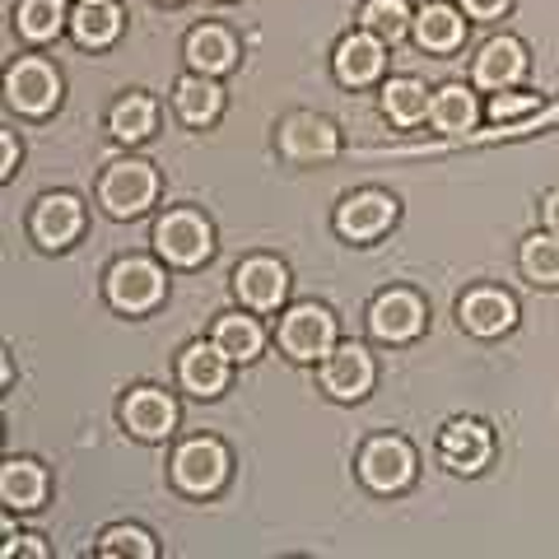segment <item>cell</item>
Wrapping results in <instances>:
<instances>
[{
	"label": "cell",
	"instance_id": "cell-6",
	"mask_svg": "<svg viewBox=\"0 0 559 559\" xmlns=\"http://www.w3.org/2000/svg\"><path fill=\"white\" fill-rule=\"evenodd\" d=\"M359 485L373 489V495H401L411 480H415V448L396 433H378L359 448Z\"/></svg>",
	"mask_w": 559,
	"mask_h": 559
},
{
	"label": "cell",
	"instance_id": "cell-12",
	"mask_svg": "<svg viewBox=\"0 0 559 559\" xmlns=\"http://www.w3.org/2000/svg\"><path fill=\"white\" fill-rule=\"evenodd\" d=\"M373 382H378V364L359 341H345L322 359V392L331 401H359L373 392Z\"/></svg>",
	"mask_w": 559,
	"mask_h": 559
},
{
	"label": "cell",
	"instance_id": "cell-34",
	"mask_svg": "<svg viewBox=\"0 0 559 559\" xmlns=\"http://www.w3.org/2000/svg\"><path fill=\"white\" fill-rule=\"evenodd\" d=\"M51 550H47V540L43 536H10L5 546H0V559H47Z\"/></svg>",
	"mask_w": 559,
	"mask_h": 559
},
{
	"label": "cell",
	"instance_id": "cell-16",
	"mask_svg": "<svg viewBox=\"0 0 559 559\" xmlns=\"http://www.w3.org/2000/svg\"><path fill=\"white\" fill-rule=\"evenodd\" d=\"M229 378H234V359L224 355L215 341H197V345H187L178 355V382H182V392H191V396L210 401V396L229 392Z\"/></svg>",
	"mask_w": 559,
	"mask_h": 559
},
{
	"label": "cell",
	"instance_id": "cell-30",
	"mask_svg": "<svg viewBox=\"0 0 559 559\" xmlns=\"http://www.w3.org/2000/svg\"><path fill=\"white\" fill-rule=\"evenodd\" d=\"M411 24H415V14L406 0H364L359 5V28H369L382 43L411 38Z\"/></svg>",
	"mask_w": 559,
	"mask_h": 559
},
{
	"label": "cell",
	"instance_id": "cell-22",
	"mask_svg": "<svg viewBox=\"0 0 559 559\" xmlns=\"http://www.w3.org/2000/svg\"><path fill=\"white\" fill-rule=\"evenodd\" d=\"M47 466L33 462V457H10L5 466H0V499H5L10 513H33L47 503Z\"/></svg>",
	"mask_w": 559,
	"mask_h": 559
},
{
	"label": "cell",
	"instance_id": "cell-13",
	"mask_svg": "<svg viewBox=\"0 0 559 559\" xmlns=\"http://www.w3.org/2000/svg\"><path fill=\"white\" fill-rule=\"evenodd\" d=\"M527 66H532L527 43L499 33V38H489L476 51V61H471V80H476V90H485V94H503V90H513V84H522Z\"/></svg>",
	"mask_w": 559,
	"mask_h": 559
},
{
	"label": "cell",
	"instance_id": "cell-38",
	"mask_svg": "<svg viewBox=\"0 0 559 559\" xmlns=\"http://www.w3.org/2000/svg\"><path fill=\"white\" fill-rule=\"evenodd\" d=\"M164 5H178V0H164Z\"/></svg>",
	"mask_w": 559,
	"mask_h": 559
},
{
	"label": "cell",
	"instance_id": "cell-17",
	"mask_svg": "<svg viewBox=\"0 0 559 559\" xmlns=\"http://www.w3.org/2000/svg\"><path fill=\"white\" fill-rule=\"evenodd\" d=\"M121 425H127L135 439L159 443L178 429V401L159 388H131L127 401H121Z\"/></svg>",
	"mask_w": 559,
	"mask_h": 559
},
{
	"label": "cell",
	"instance_id": "cell-24",
	"mask_svg": "<svg viewBox=\"0 0 559 559\" xmlns=\"http://www.w3.org/2000/svg\"><path fill=\"white\" fill-rule=\"evenodd\" d=\"M127 28V14H121L117 0H80L75 14H70V33H75L80 47H112Z\"/></svg>",
	"mask_w": 559,
	"mask_h": 559
},
{
	"label": "cell",
	"instance_id": "cell-18",
	"mask_svg": "<svg viewBox=\"0 0 559 559\" xmlns=\"http://www.w3.org/2000/svg\"><path fill=\"white\" fill-rule=\"evenodd\" d=\"M382 70H388V43L373 38L369 28L336 43V80L349 90H369L373 80H382Z\"/></svg>",
	"mask_w": 559,
	"mask_h": 559
},
{
	"label": "cell",
	"instance_id": "cell-8",
	"mask_svg": "<svg viewBox=\"0 0 559 559\" xmlns=\"http://www.w3.org/2000/svg\"><path fill=\"white\" fill-rule=\"evenodd\" d=\"M439 457L448 471H457V476H480V471L495 462V429L471 415L448 419L439 429Z\"/></svg>",
	"mask_w": 559,
	"mask_h": 559
},
{
	"label": "cell",
	"instance_id": "cell-28",
	"mask_svg": "<svg viewBox=\"0 0 559 559\" xmlns=\"http://www.w3.org/2000/svg\"><path fill=\"white\" fill-rule=\"evenodd\" d=\"M210 341H215L234 364H248V359L261 355L266 331H261V322L248 318V312H224V318L215 322V331H210Z\"/></svg>",
	"mask_w": 559,
	"mask_h": 559
},
{
	"label": "cell",
	"instance_id": "cell-25",
	"mask_svg": "<svg viewBox=\"0 0 559 559\" xmlns=\"http://www.w3.org/2000/svg\"><path fill=\"white\" fill-rule=\"evenodd\" d=\"M476 121H480V103L466 84H443V90H433L429 127L439 135H466V131H476Z\"/></svg>",
	"mask_w": 559,
	"mask_h": 559
},
{
	"label": "cell",
	"instance_id": "cell-15",
	"mask_svg": "<svg viewBox=\"0 0 559 559\" xmlns=\"http://www.w3.org/2000/svg\"><path fill=\"white\" fill-rule=\"evenodd\" d=\"M234 294L242 299V308L252 312H275L289 294V266L280 257H248L234 271Z\"/></svg>",
	"mask_w": 559,
	"mask_h": 559
},
{
	"label": "cell",
	"instance_id": "cell-32",
	"mask_svg": "<svg viewBox=\"0 0 559 559\" xmlns=\"http://www.w3.org/2000/svg\"><path fill=\"white\" fill-rule=\"evenodd\" d=\"M94 555L103 559H112V555H131V559H154L159 555V546H154V536L145 527H131V522H121V527H108L98 536V546Z\"/></svg>",
	"mask_w": 559,
	"mask_h": 559
},
{
	"label": "cell",
	"instance_id": "cell-29",
	"mask_svg": "<svg viewBox=\"0 0 559 559\" xmlns=\"http://www.w3.org/2000/svg\"><path fill=\"white\" fill-rule=\"evenodd\" d=\"M66 0H20V10H14V28H20L24 43H51L57 33L66 28Z\"/></svg>",
	"mask_w": 559,
	"mask_h": 559
},
{
	"label": "cell",
	"instance_id": "cell-7",
	"mask_svg": "<svg viewBox=\"0 0 559 559\" xmlns=\"http://www.w3.org/2000/svg\"><path fill=\"white\" fill-rule=\"evenodd\" d=\"M5 103L20 117H51L61 103V75L43 57H24L5 70Z\"/></svg>",
	"mask_w": 559,
	"mask_h": 559
},
{
	"label": "cell",
	"instance_id": "cell-31",
	"mask_svg": "<svg viewBox=\"0 0 559 559\" xmlns=\"http://www.w3.org/2000/svg\"><path fill=\"white\" fill-rule=\"evenodd\" d=\"M522 275L532 280V285L540 289H555L559 285V234H532V238H522Z\"/></svg>",
	"mask_w": 559,
	"mask_h": 559
},
{
	"label": "cell",
	"instance_id": "cell-9",
	"mask_svg": "<svg viewBox=\"0 0 559 559\" xmlns=\"http://www.w3.org/2000/svg\"><path fill=\"white\" fill-rule=\"evenodd\" d=\"M401 215L396 197L378 187H364V191H349L336 210V234L349 242H378L382 234H392V224Z\"/></svg>",
	"mask_w": 559,
	"mask_h": 559
},
{
	"label": "cell",
	"instance_id": "cell-35",
	"mask_svg": "<svg viewBox=\"0 0 559 559\" xmlns=\"http://www.w3.org/2000/svg\"><path fill=\"white\" fill-rule=\"evenodd\" d=\"M513 0H457V10L466 14V20H476V24H495L509 14Z\"/></svg>",
	"mask_w": 559,
	"mask_h": 559
},
{
	"label": "cell",
	"instance_id": "cell-37",
	"mask_svg": "<svg viewBox=\"0 0 559 559\" xmlns=\"http://www.w3.org/2000/svg\"><path fill=\"white\" fill-rule=\"evenodd\" d=\"M540 224H546L550 234H559V187L546 191V201H540Z\"/></svg>",
	"mask_w": 559,
	"mask_h": 559
},
{
	"label": "cell",
	"instance_id": "cell-36",
	"mask_svg": "<svg viewBox=\"0 0 559 559\" xmlns=\"http://www.w3.org/2000/svg\"><path fill=\"white\" fill-rule=\"evenodd\" d=\"M0 145H5V168H0V178H14V173H20V135H14V131H0Z\"/></svg>",
	"mask_w": 559,
	"mask_h": 559
},
{
	"label": "cell",
	"instance_id": "cell-11",
	"mask_svg": "<svg viewBox=\"0 0 559 559\" xmlns=\"http://www.w3.org/2000/svg\"><path fill=\"white\" fill-rule=\"evenodd\" d=\"M280 154H285L289 164H318V159H331V154L341 150V131L336 121L322 117V112H289L280 121Z\"/></svg>",
	"mask_w": 559,
	"mask_h": 559
},
{
	"label": "cell",
	"instance_id": "cell-5",
	"mask_svg": "<svg viewBox=\"0 0 559 559\" xmlns=\"http://www.w3.org/2000/svg\"><path fill=\"white\" fill-rule=\"evenodd\" d=\"M275 341L289 359L299 364H318L336 349V318L322 304H294L275 326Z\"/></svg>",
	"mask_w": 559,
	"mask_h": 559
},
{
	"label": "cell",
	"instance_id": "cell-26",
	"mask_svg": "<svg viewBox=\"0 0 559 559\" xmlns=\"http://www.w3.org/2000/svg\"><path fill=\"white\" fill-rule=\"evenodd\" d=\"M108 131L112 140H121V145H145V140L159 131V108H154L150 94H127L112 103L108 112Z\"/></svg>",
	"mask_w": 559,
	"mask_h": 559
},
{
	"label": "cell",
	"instance_id": "cell-3",
	"mask_svg": "<svg viewBox=\"0 0 559 559\" xmlns=\"http://www.w3.org/2000/svg\"><path fill=\"white\" fill-rule=\"evenodd\" d=\"M154 252H159L168 266L178 271H197L215 252V229L201 210H168V215L154 224Z\"/></svg>",
	"mask_w": 559,
	"mask_h": 559
},
{
	"label": "cell",
	"instance_id": "cell-33",
	"mask_svg": "<svg viewBox=\"0 0 559 559\" xmlns=\"http://www.w3.org/2000/svg\"><path fill=\"white\" fill-rule=\"evenodd\" d=\"M532 112H540V94H527V90H522V94L503 90V94H495V98L485 103V117L495 121V127H509V121L532 117Z\"/></svg>",
	"mask_w": 559,
	"mask_h": 559
},
{
	"label": "cell",
	"instance_id": "cell-2",
	"mask_svg": "<svg viewBox=\"0 0 559 559\" xmlns=\"http://www.w3.org/2000/svg\"><path fill=\"white\" fill-rule=\"evenodd\" d=\"M103 294H108V304L117 312H131V318H140V312H154L164 304L168 275L159 271V261H150V257H121V261H112V266H108Z\"/></svg>",
	"mask_w": 559,
	"mask_h": 559
},
{
	"label": "cell",
	"instance_id": "cell-23",
	"mask_svg": "<svg viewBox=\"0 0 559 559\" xmlns=\"http://www.w3.org/2000/svg\"><path fill=\"white\" fill-rule=\"evenodd\" d=\"M378 103H382V117H388L392 127L411 131V127H419V121H429L433 90L425 80H415V75H392L388 84H382Z\"/></svg>",
	"mask_w": 559,
	"mask_h": 559
},
{
	"label": "cell",
	"instance_id": "cell-10",
	"mask_svg": "<svg viewBox=\"0 0 559 559\" xmlns=\"http://www.w3.org/2000/svg\"><path fill=\"white\" fill-rule=\"evenodd\" d=\"M369 326L378 341L388 345H406L415 336H425L429 326V308L415 289H382L378 299L369 304Z\"/></svg>",
	"mask_w": 559,
	"mask_h": 559
},
{
	"label": "cell",
	"instance_id": "cell-27",
	"mask_svg": "<svg viewBox=\"0 0 559 559\" xmlns=\"http://www.w3.org/2000/svg\"><path fill=\"white\" fill-rule=\"evenodd\" d=\"M173 108H178L187 127H210V121L224 112V90L210 75H187V80H178Z\"/></svg>",
	"mask_w": 559,
	"mask_h": 559
},
{
	"label": "cell",
	"instance_id": "cell-14",
	"mask_svg": "<svg viewBox=\"0 0 559 559\" xmlns=\"http://www.w3.org/2000/svg\"><path fill=\"white\" fill-rule=\"evenodd\" d=\"M28 234H33V242H38L43 252L70 248V242L84 234L80 197H70V191H51V197H43L38 205H33V215H28Z\"/></svg>",
	"mask_w": 559,
	"mask_h": 559
},
{
	"label": "cell",
	"instance_id": "cell-19",
	"mask_svg": "<svg viewBox=\"0 0 559 559\" xmlns=\"http://www.w3.org/2000/svg\"><path fill=\"white\" fill-rule=\"evenodd\" d=\"M457 318H462V326L471 331V336L495 341V336H503V331H513L518 304H513L503 289L480 285V289H466V299L457 304Z\"/></svg>",
	"mask_w": 559,
	"mask_h": 559
},
{
	"label": "cell",
	"instance_id": "cell-21",
	"mask_svg": "<svg viewBox=\"0 0 559 559\" xmlns=\"http://www.w3.org/2000/svg\"><path fill=\"white\" fill-rule=\"evenodd\" d=\"M187 66L197 70V75H229V70L238 66V38L224 24H201L187 33Z\"/></svg>",
	"mask_w": 559,
	"mask_h": 559
},
{
	"label": "cell",
	"instance_id": "cell-1",
	"mask_svg": "<svg viewBox=\"0 0 559 559\" xmlns=\"http://www.w3.org/2000/svg\"><path fill=\"white\" fill-rule=\"evenodd\" d=\"M159 168L145 164V159H117L103 168L98 178V205L108 210L112 219H135L159 201Z\"/></svg>",
	"mask_w": 559,
	"mask_h": 559
},
{
	"label": "cell",
	"instance_id": "cell-20",
	"mask_svg": "<svg viewBox=\"0 0 559 559\" xmlns=\"http://www.w3.org/2000/svg\"><path fill=\"white\" fill-rule=\"evenodd\" d=\"M466 14L452 10L448 0H429V5L415 10V24H411V38L433 51V57H448V51H457L466 43Z\"/></svg>",
	"mask_w": 559,
	"mask_h": 559
},
{
	"label": "cell",
	"instance_id": "cell-4",
	"mask_svg": "<svg viewBox=\"0 0 559 559\" xmlns=\"http://www.w3.org/2000/svg\"><path fill=\"white\" fill-rule=\"evenodd\" d=\"M229 448L215 443V439H187L173 448V462H168V480L178 495H191V499H205L229 480Z\"/></svg>",
	"mask_w": 559,
	"mask_h": 559
}]
</instances>
